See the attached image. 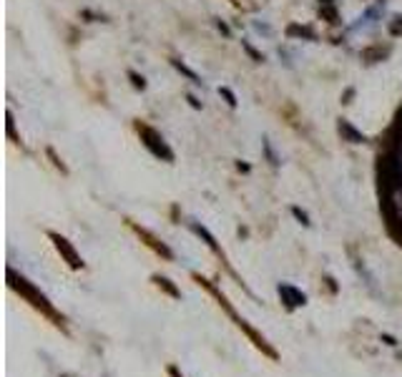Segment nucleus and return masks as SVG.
Masks as SVG:
<instances>
[{"instance_id":"nucleus-1","label":"nucleus","mask_w":402,"mask_h":377,"mask_svg":"<svg viewBox=\"0 0 402 377\" xmlns=\"http://www.w3.org/2000/svg\"><path fill=\"white\" fill-rule=\"evenodd\" d=\"M138 133H141V141H143V146L153 153V156H158V158H166V161H171L173 158V153H171V148L166 146V141H163V136L156 131V128H151V126H143V123H138Z\"/></svg>"},{"instance_id":"nucleus-2","label":"nucleus","mask_w":402,"mask_h":377,"mask_svg":"<svg viewBox=\"0 0 402 377\" xmlns=\"http://www.w3.org/2000/svg\"><path fill=\"white\" fill-rule=\"evenodd\" d=\"M339 133H342L347 141H352V143H362V141H367V136H364L362 131H357V128H354L349 121H344V118L339 121Z\"/></svg>"},{"instance_id":"nucleus-3","label":"nucleus","mask_w":402,"mask_h":377,"mask_svg":"<svg viewBox=\"0 0 402 377\" xmlns=\"http://www.w3.org/2000/svg\"><path fill=\"white\" fill-rule=\"evenodd\" d=\"M173 66H176V68H178V71H181V73H183V76H186V78L191 81V83H196V86H201V78H198V76H196V73H193L191 68H186V66H183L181 61H173Z\"/></svg>"},{"instance_id":"nucleus-4","label":"nucleus","mask_w":402,"mask_h":377,"mask_svg":"<svg viewBox=\"0 0 402 377\" xmlns=\"http://www.w3.org/2000/svg\"><path fill=\"white\" fill-rule=\"evenodd\" d=\"M128 76H131V81H133V86H136V88H146L143 76H138V73H133V71H128Z\"/></svg>"},{"instance_id":"nucleus-5","label":"nucleus","mask_w":402,"mask_h":377,"mask_svg":"<svg viewBox=\"0 0 402 377\" xmlns=\"http://www.w3.org/2000/svg\"><path fill=\"white\" fill-rule=\"evenodd\" d=\"M219 93H222V96L227 98V103H229V106H237V96H234V93H232L229 88H219Z\"/></svg>"},{"instance_id":"nucleus-6","label":"nucleus","mask_w":402,"mask_h":377,"mask_svg":"<svg viewBox=\"0 0 402 377\" xmlns=\"http://www.w3.org/2000/svg\"><path fill=\"white\" fill-rule=\"evenodd\" d=\"M242 46L247 48V53H249V56H252L254 61H264V56H262V53H257V51H254V48H252V46H249L247 41H242Z\"/></svg>"},{"instance_id":"nucleus-7","label":"nucleus","mask_w":402,"mask_h":377,"mask_svg":"<svg viewBox=\"0 0 402 377\" xmlns=\"http://www.w3.org/2000/svg\"><path fill=\"white\" fill-rule=\"evenodd\" d=\"M322 3H334V0H322Z\"/></svg>"}]
</instances>
